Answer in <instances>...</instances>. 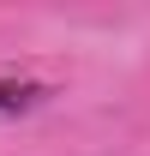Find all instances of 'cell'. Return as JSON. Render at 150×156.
I'll return each mask as SVG.
<instances>
[{"label":"cell","instance_id":"obj_1","mask_svg":"<svg viewBox=\"0 0 150 156\" xmlns=\"http://www.w3.org/2000/svg\"><path fill=\"white\" fill-rule=\"evenodd\" d=\"M42 102V84L30 78H0V114H24V108H36Z\"/></svg>","mask_w":150,"mask_h":156}]
</instances>
